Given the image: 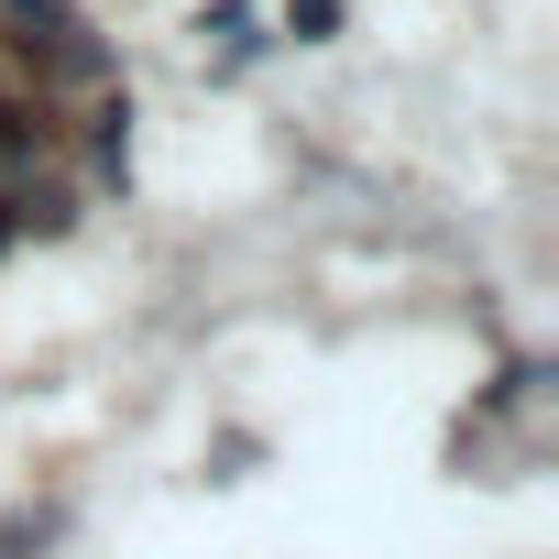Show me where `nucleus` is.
Masks as SVG:
<instances>
[{
	"label": "nucleus",
	"mask_w": 559,
	"mask_h": 559,
	"mask_svg": "<svg viewBox=\"0 0 559 559\" xmlns=\"http://www.w3.org/2000/svg\"><path fill=\"white\" fill-rule=\"evenodd\" d=\"M330 23H341V0H286V34H297V45H319Z\"/></svg>",
	"instance_id": "1"
}]
</instances>
